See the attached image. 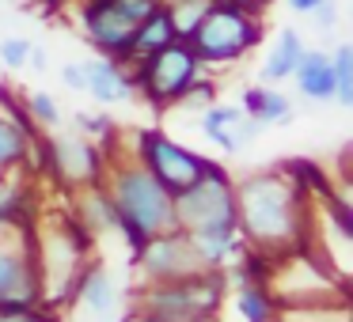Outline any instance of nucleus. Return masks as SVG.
<instances>
[{
    "mask_svg": "<svg viewBox=\"0 0 353 322\" xmlns=\"http://www.w3.org/2000/svg\"><path fill=\"white\" fill-rule=\"evenodd\" d=\"M236 224L247 250L285 258L307 250V201L292 171H262L236 186Z\"/></svg>",
    "mask_w": 353,
    "mask_h": 322,
    "instance_id": "obj_1",
    "label": "nucleus"
},
{
    "mask_svg": "<svg viewBox=\"0 0 353 322\" xmlns=\"http://www.w3.org/2000/svg\"><path fill=\"white\" fill-rule=\"evenodd\" d=\"M114 205V228L125 235V243L133 246V254L148 243L152 235L175 228V197L141 167L137 160L118 163L110 171V186H103Z\"/></svg>",
    "mask_w": 353,
    "mask_h": 322,
    "instance_id": "obj_2",
    "label": "nucleus"
},
{
    "mask_svg": "<svg viewBox=\"0 0 353 322\" xmlns=\"http://www.w3.org/2000/svg\"><path fill=\"white\" fill-rule=\"evenodd\" d=\"M228 299V277L224 269H201V273L179 277V281H148L137 292L141 322H194V319H221Z\"/></svg>",
    "mask_w": 353,
    "mask_h": 322,
    "instance_id": "obj_3",
    "label": "nucleus"
},
{
    "mask_svg": "<svg viewBox=\"0 0 353 322\" xmlns=\"http://www.w3.org/2000/svg\"><path fill=\"white\" fill-rule=\"evenodd\" d=\"M175 228L190 231H224L236 224V186L221 163L209 160L198 182H190L183 193H175Z\"/></svg>",
    "mask_w": 353,
    "mask_h": 322,
    "instance_id": "obj_4",
    "label": "nucleus"
},
{
    "mask_svg": "<svg viewBox=\"0 0 353 322\" xmlns=\"http://www.w3.org/2000/svg\"><path fill=\"white\" fill-rule=\"evenodd\" d=\"M259 39L262 31L251 12L224 4V0H213L186 42H190V50L198 54L201 65H228L236 57H243L251 46H259Z\"/></svg>",
    "mask_w": 353,
    "mask_h": 322,
    "instance_id": "obj_5",
    "label": "nucleus"
},
{
    "mask_svg": "<svg viewBox=\"0 0 353 322\" xmlns=\"http://www.w3.org/2000/svg\"><path fill=\"white\" fill-rule=\"evenodd\" d=\"M137 61V72H133V87H141L148 103L156 107H171V103H183V95L190 92V84L198 80L201 61L190 50V42L175 39L168 46L152 50L145 57H133Z\"/></svg>",
    "mask_w": 353,
    "mask_h": 322,
    "instance_id": "obj_6",
    "label": "nucleus"
},
{
    "mask_svg": "<svg viewBox=\"0 0 353 322\" xmlns=\"http://www.w3.org/2000/svg\"><path fill=\"white\" fill-rule=\"evenodd\" d=\"M133 137H137V155H133V160H137L171 197L183 193L190 182H198L201 171L209 167V160L201 152H190L186 144H179V140L163 137V133H156V129H141V133H133Z\"/></svg>",
    "mask_w": 353,
    "mask_h": 322,
    "instance_id": "obj_7",
    "label": "nucleus"
},
{
    "mask_svg": "<svg viewBox=\"0 0 353 322\" xmlns=\"http://www.w3.org/2000/svg\"><path fill=\"white\" fill-rule=\"evenodd\" d=\"M137 261H141L148 281H179V277H190V273H201V269H205L198 258V250H194V243H190V235H186L183 228L152 235L137 250Z\"/></svg>",
    "mask_w": 353,
    "mask_h": 322,
    "instance_id": "obj_8",
    "label": "nucleus"
},
{
    "mask_svg": "<svg viewBox=\"0 0 353 322\" xmlns=\"http://www.w3.org/2000/svg\"><path fill=\"white\" fill-rule=\"evenodd\" d=\"M42 167L54 171L57 182L65 186H99L103 178V155L92 140L84 137H57L42 144Z\"/></svg>",
    "mask_w": 353,
    "mask_h": 322,
    "instance_id": "obj_9",
    "label": "nucleus"
},
{
    "mask_svg": "<svg viewBox=\"0 0 353 322\" xmlns=\"http://www.w3.org/2000/svg\"><path fill=\"white\" fill-rule=\"evenodd\" d=\"M80 19H84L88 42H92L99 54L114 57V61H125V57H130V42H133L137 23L118 12L114 0H88L84 8H80Z\"/></svg>",
    "mask_w": 353,
    "mask_h": 322,
    "instance_id": "obj_10",
    "label": "nucleus"
},
{
    "mask_svg": "<svg viewBox=\"0 0 353 322\" xmlns=\"http://www.w3.org/2000/svg\"><path fill=\"white\" fill-rule=\"evenodd\" d=\"M34 246L0 243V307H34L42 303L39 273H34Z\"/></svg>",
    "mask_w": 353,
    "mask_h": 322,
    "instance_id": "obj_11",
    "label": "nucleus"
},
{
    "mask_svg": "<svg viewBox=\"0 0 353 322\" xmlns=\"http://www.w3.org/2000/svg\"><path fill=\"white\" fill-rule=\"evenodd\" d=\"M84 92H92L103 107H114V103H130L133 99V80L125 76L122 61L99 57V61L84 65Z\"/></svg>",
    "mask_w": 353,
    "mask_h": 322,
    "instance_id": "obj_12",
    "label": "nucleus"
},
{
    "mask_svg": "<svg viewBox=\"0 0 353 322\" xmlns=\"http://www.w3.org/2000/svg\"><path fill=\"white\" fill-rule=\"evenodd\" d=\"M292 76H296L304 99H315V103L334 99V72H330V57L319 54V50H304L300 61H296V69H292Z\"/></svg>",
    "mask_w": 353,
    "mask_h": 322,
    "instance_id": "obj_13",
    "label": "nucleus"
},
{
    "mask_svg": "<svg viewBox=\"0 0 353 322\" xmlns=\"http://www.w3.org/2000/svg\"><path fill=\"white\" fill-rule=\"evenodd\" d=\"M72 296L84 299V307L92 314H99V319H107V314L118 307V288H114V281H110V273H107V269H99V266H88L84 273H80L77 292H72Z\"/></svg>",
    "mask_w": 353,
    "mask_h": 322,
    "instance_id": "obj_14",
    "label": "nucleus"
},
{
    "mask_svg": "<svg viewBox=\"0 0 353 322\" xmlns=\"http://www.w3.org/2000/svg\"><path fill=\"white\" fill-rule=\"evenodd\" d=\"M224 303L236 307V314L243 322H277V299L270 296L266 284L239 281V288L232 292V299H224Z\"/></svg>",
    "mask_w": 353,
    "mask_h": 322,
    "instance_id": "obj_15",
    "label": "nucleus"
},
{
    "mask_svg": "<svg viewBox=\"0 0 353 322\" xmlns=\"http://www.w3.org/2000/svg\"><path fill=\"white\" fill-rule=\"evenodd\" d=\"M239 122H243V110L239 107H213L209 103L205 114H201V133H205L213 144H221L224 152H236L243 140H239Z\"/></svg>",
    "mask_w": 353,
    "mask_h": 322,
    "instance_id": "obj_16",
    "label": "nucleus"
},
{
    "mask_svg": "<svg viewBox=\"0 0 353 322\" xmlns=\"http://www.w3.org/2000/svg\"><path fill=\"white\" fill-rule=\"evenodd\" d=\"M300 54H304V42H300V34H296V31H281V34H277L274 54L262 61L259 80H262V84H277V80L292 76V69H296Z\"/></svg>",
    "mask_w": 353,
    "mask_h": 322,
    "instance_id": "obj_17",
    "label": "nucleus"
},
{
    "mask_svg": "<svg viewBox=\"0 0 353 322\" xmlns=\"http://www.w3.org/2000/svg\"><path fill=\"white\" fill-rule=\"evenodd\" d=\"M168 42H175V27H171L168 12H163V4H160L152 16L137 23L133 42H130V57H145V54H152V50L168 46ZM130 57H125V61H130Z\"/></svg>",
    "mask_w": 353,
    "mask_h": 322,
    "instance_id": "obj_18",
    "label": "nucleus"
},
{
    "mask_svg": "<svg viewBox=\"0 0 353 322\" xmlns=\"http://www.w3.org/2000/svg\"><path fill=\"white\" fill-rule=\"evenodd\" d=\"M31 140L34 133L12 122L8 114H0V171H16L31 160Z\"/></svg>",
    "mask_w": 353,
    "mask_h": 322,
    "instance_id": "obj_19",
    "label": "nucleus"
},
{
    "mask_svg": "<svg viewBox=\"0 0 353 322\" xmlns=\"http://www.w3.org/2000/svg\"><path fill=\"white\" fill-rule=\"evenodd\" d=\"M114 205H110L107 190L103 186H84V197H80V228L88 231H103L114 228Z\"/></svg>",
    "mask_w": 353,
    "mask_h": 322,
    "instance_id": "obj_20",
    "label": "nucleus"
},
{
    "mask_svg": "<svg viewBox=\"0 0 353 322\" xmlns=\"http://www.w3.org/2000/svg\"><path fill=\"white\" fill-rule=\"evenodd\" d=\"M209 4H213V0H168V4H163L171 27H175V39H183V42L190 39L194 27L201 23V16L209 12Z\"/></svg>",
    "mask_w": 353,
    "mask_h": 322,
    "instance_id": "obj_21",
    "label": "nucleus"
},
{
    "mask_svg": "<svg viewBox=\"0 0 353 322\" xmlns=\"http://www.w3.org/2000/svg\"><path fill=\"white\" fill-rule=\"evenodd\" d=\"M330 72H334V99L342 107H353V46L342 42L330 57Z\"/></svg>",
    "mask_w": 353,
    "mask_h": 322,
    "instance_id": "obj_22",
    "label": "nucleus"
},
{
    "mask_svg": "<svg viewBox=\"0 0 353 322\" xmlns=\"http://www.w3.org/2000/svg\"><path fill=\"white\" fill-rule=\"evenodd\" d=\"M289 110H292V103L285 99L281 92H270V87H262V99H259V122L266 125V122H285L289 118Z\"/></svg>",
    "mask_w": 353,
    "mask_h": 322,
    "instance_id": "obj_23",
    "label": "nucleus"
},
{
    "mask_svg": "<svg viewBox=\"0 0 353 322\" xmlns=\"http://www.w3.org/2000/svg\"><path fill=\"white\" fill-rule=\"evenodd\" d=\"M27 110H31V122H39L42 129H54V125L61 122V110H57V103L50 99L46 92H34L31 99H27Z\"/></svg>",
    "mask_w": 353,
    "mask_h": 322,
    "instance_id": "obj_24",
    "label": "nucleus"
},
{
    "mask_svg": "<svg viewBox=\"0 0 353 322\" xmlns=\"http://www.w3.org/2000/svg\"><path fill=\"white\" fill-rule=\"evenodd\" d=\"M0 322H57L50 311H42V303L34 307H0Z\"/></svg>",
    "mask_w": 353,
    "mask_h": 322,
    "instance_id": "obj_25",
    "label": "nucleus"
},
{
    "mask_svg": "<svg viewBox=\"0 0 353 322\" xmlns=\"http://www.w3.org/2000/svg\"><path fill=\"white\" fill-rule=\"evenodd\" d=\"M27 54H31V42L27 39H4L0 42V61L8 65V69H23Z\"/></svg>",
    "mask_w": 353,
    "mask_h": 322,
    "instance_id": "obj_26",
    "label": "nucleus"
},
{
    "mask_svg": "<svg viewBox=\"0 0 353 322\" xmlns=\"http://www.w3.org/2000/svg\"><path fill=\"white\" fill-rule=\"evenodd\" d=\"M77 129L88 133V137H110L114 125H110L107 118H99V114H77Z\"/></svg>",
    "mask_w": 353,
    "mask_h": 322,
    "instance_id": "obj_27",
    "label": "nucleus"
},
{
    "mask_svg": "<svg viewBox=\"0 0 353 322\" xmlns=\"http://www.w3.org/2000/svg\"><path fill=\"white\" fill-rule=\"evenodd\" d=\"M315 19H319V27L323 31H334V23H338V8H334V0H319L315 4Z\"/></svg>",
    "mask_w": 353,
    "mask_h": 322,
    "instance_id": "obj_28",
    "label": "nucleus"
},
{
    "mask_svg": "<svg viewBox=\"0 0 353 322\" xmlns=\"http://www.w3.org/2000/svg\"><path fill=\"white\" fill-rule=\"evenodd\" d=\"M61 80L80 92V87H84V65H65V69H61Z\"/></svg>",
    "mask_w": 353,
    "mask_h": 322,
    "instance_id": "obj_29",
    "label": "nucleus"
},
{
    "mask_svg": "<svg viewBox=\"0 0 353 322\" xmlns=\"http://www.w3.org/2000/svg\"><path fill=\"white\" fill-rule=\"evenodd\" d=\"M27 65H31L34 72H46V50H39V46H31V54H27Z\"/></svg>",
    "mask_w": 353,
    "mask_h": 322,
    "instance_id": "obj_30",
    "label": "nucleus"
},
{
    "mask_svg": "<svg viewBox=\"0 0 353 322\" xmlns=\"http://www.w3.org/2000/svg\"><path fill=\"white\" fill-rule=\"evenodd\" d=\"M224 4H236V8H243V12H251V16H259V12L266 8L270 0H224Z\"/></svg>",
    "mask_w": 353,
    "mask_h": 322,
    "instance_id": "obj_31",
    "label": "nucleus"
},
{
    "mask_svg": "<svg viewBox=\"0 0 353 322\" xmlns=\"http://www.w3.org/2000/svg\"><path fill=\"white\" fill-rule=\"evenodd\" d=\"M315 4H319V0H289V8H292V12H312Z\"/></svg>",
    "mask_w": 353,
    "mask_h": 322,
    "instance_id": "obj_32",
    "label": "nucleus"
},
{
    "mask_svg": "<svg viewBox=\"0 0 353 322\" xmlns=\"http://www.w3.org/2000/svg\"><path fill=\"white\" fill-rule=\"evenodd\" d=\"M133 322H141V319H133ZM194 322H221V319H194Z\"/></svg>",
    "mask_w": 353,
    "mask_h": 322,
    "instance_id": "obj_33",
    "label": "nucleus"
},
{
    "mask_svg": "<svg viewBox=\"0 0 353 322\" xmlns=\"http://www.w3.org/2000/svg\"><path fill=\"white\" fill-rule=\"evenodd\" d=\"M0 186H4V171H0Z\"/></svg>",
    "mask_w": 353,
    "mask_h": 322,
    "instance_id": "obj_34",
    "label": "nucleus"
}]
</instances>
